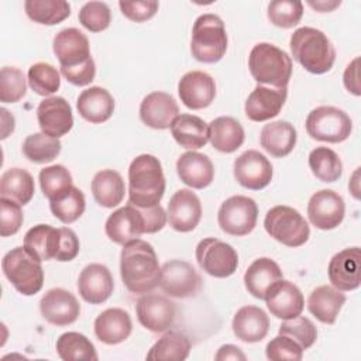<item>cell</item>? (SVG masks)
<instances>
[{
    "label": "cell",
    "mask_w": 361,
    "mask_h": 361,
    "mask_svg": "<svg viewBox=\"0 0 361 361\" xmlns=\"http://www.w3.org/2000/svg\"><path fill=\"white\" fill-rule=\"evenodd\" d=\"M120 275L124 286L133 293H148L159 286L161 267L154 247L140 238L123 245Z\"/></svg>",
    "instance_id": "1"
},
{
    "label": "cell",
    "mask_w": 361,
    "mask_h": 361,
    "mask_svg": "<svg viewBox=\"0 0 361 361\" xmlns=\"http://www.w3.org/2000/svg\"><path fill=\"white\" fill-rule=\"evenodd\" d=\"M166 182L159 159L151 154L135 157L128 168V203L135 207L159 204Z\"/></svg>",
    "instance_id": "2"
},
{
    "label": "cell",
    "mask_w": 361,
    "mask_h": 361,
    "mask_svg": "<svg viewBox=\"0 0 361 361\" xmlns=\"http://www.w3.org/2000/svg\"><path fill=\"white\" fill-rule=\"evenodd\" d=\"M293 59L307 72L322 75L329 72L336 61V49L327 35L313 27H300L289 41Z\"/></svg>",
    "instance_id": "3"
},
{
    "label": "cell",
    "mask_w": 361,
    "mask_h": 361,
    "mask_svg": "<svg viewBox=\"0 0 361 361\" xmlns=\"http://www.w3.org/2000/svg\"><path fill=\"white\" fill-rule=\"evenodd\" d=\"M250 73L258 85L286 87L292 76V59L269 42L255 44L248 56Z\"/></svg>",
    "instance_id": "4"
},
{
    "label": "cell",
    "mask_w": 361,
    "mask_h": 361,
    "mask_svg": "<svg viewBox=\"0 0 361 361\" xmlns=\"http://www.w3.org/2000/svg\"><path fill=\"white\" fill-rule=\"evenodd\" d=\"M227 32L223 20L217 14L206 13L196 18L192 28L190 52L203 63L219 62L227 51Z\"/></svg>",
    "instance_id": "5"
},
{
    "label": "cell",
    "mask_w": 361,
    "mask_h": 361,
    "mask_svg": "<svg viewBox=\"0 0 361 361\" xmlns=\"http://www.w3.org/2000/svg\"><path fill=\"white\" fill-rule=\"evenodd\" d=\"M41 259L32 255L24 245L10 250L1 261L6 278L17 292L24 296H32L42 289L44 269Z\"/></svg>",
    "instance_id": "6"
},
{
    "label": "cell",
    "mask_w": 361,
    "mask_h": 361,
    "mask_svg": "<svg viewBox=\"0 0 361 361\" xmlns=\"http://www.w3.org/2000/svg\"><path fill=\"white\" fill-rule=\"evenodd\" d=\"M265 231L286 247H300L310 235L306 219L293 207L278 204L271 207L264 219Z\"/></svg>",
    "instance_id": "7"
},
{
    "label": "cell",
    "mask_w": 361,
    "mask_h": 361,
    "mask_svg": "<svg viewBox=\"0 0 361 361\" xmlns=\"http://www.w3.org/2000/svg\"><path fill=\"white\" fill-rule=\"evenodd\" d=\"M306 131L317 141L337 144L345 141L353 131L350 116L334 106H319L306 117Z\"/></svg>",
    "instance_id": "8"
},
{
    "label": "cell",
    "mask_w": 361,
    "mask_h": 361,
    "mask_svg": "<svg viewBox=\"0 0 361 361\" xmlns=\"http://www.w3.org/2000/svg\"><path fill=\"white\" fill-rule=\"evenodd\" d=\"M258 219V206L254 199L243 195H235L226 199L217 213L220 228L230 235L243 237L250 234Z\"/></svg>",
    "instance_id": "9"
},
{
    "label": "cell",
    "mask_w": 361,
    "mask_h": 361,
    "mask_svg": "<svg viewBox=\"0 0 361 361\" xmlns=\"http://www.w3.org/2000/svg\"><path fill=\"white\" fill-rule=\"evenodd\" d=\"M199 267L214 278H227L237 271L238 254L227 243L209 237L199 241L195 251Z\"/></svg>",
    "instance_id": "10"
},
{
    "label": "cell",
    "mask_w": 361,
    "mask_h": 361,
    "mask_svg": "<svg viewBox=\"0 0 361 361\" xmlns=\"http://www.w3.org/2000/svg\"><path fill=\"white\" fill-rule=\"evenodd\" d=\"M159 288L172 298H193L202 289V278L189 262L171 259L161 267Z\"/></svg>",
    "instance_id": "11"
},
{
    "label": "cell",
    "mask_w": 361,
    "mask_h": 361,
    "mask_svg": "<svg viewBox=\"0 0 361 361\" xmlns=\"http://www.w3.org/2000/svg\"><path fill=\"white\" fill-rule=\"evenodd\" d=\"M135 313L142 327L152 333H164L175 322L176 305L166 296L148 292L138 298Z\"/></svg>",
    "instance_id": "12"
},
{
    "label": "cell",
    "mask_w": 361,
    "mask_h": 361,
    "mask_svg": "<svg viewBox=\"0 0 361 361\" xmlns=\"http://www.w3.org/2000/svg\"><path fill=\"white\" fill-rule=\"evenodd\" d=\"M234 178L245 189L261 190L272 180L274 169L269 159L257 149H248L235 158Z\"/></svg>",
    "instance_id": "13"
},
{
    "label": "cell",
    "mask_w": 361,
    "mask_h": 361,
    "mask_svg": "<svg viewBox=\"0 0 361 361\" xmlns=\"http://www.w3.org/2000/svg\"><path fill=\"white\" fill-rule=\"evenodd\" d=\"M345 214L343 197L331 190L322 189L313 193L307 203L309 221L319 230H333L341 224Z\"/></svg>",
    "instance_id": "14"
},
{
    "label": "cell",
    "mask_w": 361,
    "mask_h": 361,
    "mask_svg": "<svg viewBox=\"0 0 361 361\" xmlns=\"http://www.w3.org/2000/svg\"><path fill=\"white\" fill-rule=\"evenodd\" d=\"M327 274L331 285L341 290L350 292L361 283V251L358 247L344 248L334 254L329 262Z\"/></svg>",
    "instance_id": "15"
},
{
    "label": "cell",
    "mask_w": 361,
    "mask_h": 361,
    "mask_svg": "<svg viewBox=\"0 0 361 361\" xmlns=\"http://www.w3.org/2000/svg\"><path fill=\"white\" fill-rule=\"evenodd\" d=\"M39 310L48 323L68 326L78 320L80 305L72 292L63 288H52L41 298Z\"/></svg>",
    "instance_id": "16"
},
{
    "label": "cell",
    "mask_w": 361,
    "mask_h": 361,
    "mask_svg": "<svg viewBox=\"0 0 361 361\" xmlns=\"http://www.w3.org/2000/svg\"><path fill=\"white\" fill-rule=\"evenodd\" d=\"M37 120L41 133L59 138L73 127L72 107L61 96L45 97L37 107Z\"/></svg>",
    "instance_id": "17"
},
{
    "label": "cell",
    "mask_w": 361,
    "mask_h": 361,
    "mask_svg": "<svg viewBox=\"0 0 361 361\" xmlns=\"http://www.w3.org/2000/svg\"><path fill=\"white\" fill-rule=\"evenodd\" d=\"M166 217L169 226L179 233L195 230L202 219L200 199L190 189L176 190L169 199Z\"/></svg>",
    "instance_id": "18"
},
{
    "label": "cell",
    "mask_w": 361,
    "mask_h": 361,
    "mask_svg": "<svg viewBox=\"0 0 361 361\" xmlns=\"http://www.w3.org/2000/svg\"><path fill=\"white\" fill-rule=\"evenodd\" d=\"M54 54L56 55L61 69L76 68L92 59L87 37L78 28H63L52 42Z\"/></svg>",
    "instance_id": "19"
},
{
    "label": "cell",
    "mask_w": 361,
    "mask_h": 361,
    "mask_svg": "<svg viewBox=\"0 0 361 361\" xmlns=\"http://www.w3.org/2000/svg\"><path fill=\"white\" fill-rule=\"evenodd\" d=\"M288 97V87H271L257 85L245 100V116L255 123L276 117Z\"/></svg>",
    "instance_id": "20"
},
{
    "label": "cell",
    "mask_w": 361,
    "mask_h": 361,
    "mask_svg": "<svg viewBox=\"0 0 361 361\" xmlns=\"http://www.w3.org/2000/svg\"><path fill=\"white\" fill-rule=\"evenodd\" d=\"M106 235L116 244L124 245L145 233V221L140 207L127 204L113 212L106 220Z\"/></svg>",
    "instance_id": "21"
},
{
    "label": "cell",
    "mask_w": 361,
    "mask_h": 361,
    "mask_svg": "<svg viewBox=\"0 0 361 361\" xmlns=\"http://www.w3.org/2000/svg\"><path fill=\"white\" fill-rule=\"evenodd\" d=\"M178 93L188 109H206L216 97V82L203 71H190L180 78Z\"/></svg>",
    "instance_id": "22"
},
{
    "label": "cell",
    "mask_w": 361,
    "mask_h": 361,
    "mask_svg": "<svg viewBox=\"0 0 361 361\" xmlns=\"http://www.w3.org/2000/svg\"><path fill=\"white\" fill-rule=\"evenodd\" d=\"M114 289V281L110 269L103 264L86 265L78 278V290L82 299L90 305L106 302Z\"/></svg>",
    "instance_id": "23"
},
{
    "label": "cell",
    "mask_w": 361,
    "mask_h": 361,
    "mask_svg": "<svg viewBox=\"0 0 361 361\" xmlns=\"http://www.w3.org/2000/svg\"><path fill=\"white\" fill-rule=\"evenodd\" d=\"M178 116L179 107L176 100L165 92H152L147 94L140 104L141 121L155 130L169 128Z\"/></svg>",
    "instance_id": "24"
},
{
    "label": "cell",
    "mask_w": 361,
    "mask_h": 361,
    "mask_svg": "<svg viewBox=\"0 0 361 361\" xmlns=\"http://www.w3.org/2000/svg\"><path fill=\"white\" fill-rule=\"evenodd\" d=\"M267 307L272 316L288 320L299 316L305 307V299L300 289L290 281L281 279L267 293Z\"/></svg>",
    "instance_id": "25"
},
{
    "label": "cell",
    "mask_w": 361,
    "mask_h": 361,
    "mask_svg": "<svg viewBox=\"0 0 361 361\" xmlns=\"http://www.w3.org/2000/svg\"><path fill=\"white\" fill-rule=\"evenodd\" d=\"M176 172L179 179L193 189H204L214 179L213 162L196 151H188L178 158Z\"/></svg>",
    "instance_id": "26"
},
{
    "label": "cell",
    "mask_w": 361,
    "mask_h": 361,
    "mask_svg": "<svg viewBox=\"0 0 361 361\" xmlns=\"http://www.w3.org/2000/svg\"><path fill=\"white\" fill-rule=\"evenodd\" d=\"M133 330V322L124 309L110 307L103 310L94 320L96 337L109 345L126 341Z\"/></svg>",
    "instance_id": "27"
},
{
    "label": "cell",
    "mask_w": 361,
    "mask_h": 361,
    "mask_svg": "<svg viewBox=\"0 0 361 361\" xmlns=\"http://www.w3.org/2000/svg\"><path fill=\"white\" fill-rule=\"evenodd\" d=\"M233 333L244 343H258L269 331V317L258 306H243L233 317Z\"/></svg>",
    "instance_id": "28"
},
{
    "label": "cell",
    "mask_w": 361,
    "mask_h": 361,
    "mask_svg": "<svg viewBox=\"0 0 361 361\" xmlns=\"http://www.w3.org/2000/svg\"><path fill=\"white\" fill-rule=\"evenodd\" d=\"M78 113L92 124L107 121L114 111V99L109 90L100 86L85 89L76 102Z\"/></svg>",
    "instance_id": "29"
},
{
    "label": "cell",
    "mask_w": 361,
    "mask_h": 361,
    "mask_svg": "<svg viewBox=\"0 0 361 361\" xmlns=\"http://www.w3.org/2000/svg\"><path fill=\"white\" fill-rule=\"evenodd\" d=\"M283 279L279 265L267 257L255 259L244 274V285L248 293L257 299H265L268 290Z\"/></svg>",
    "instance_id": "30"
},
{
    "label": "cell",
    "mask_w": 361,
    "mask_h": 361,
    "mask_svg": "<svg viewBox=\"0 0 361 361\" xmlns=\"http://www.w3.org/2000/svg\"><path fill=\"white\" fill-rule=\"evenodd\" d=\"M298 134L295 127L285 120H276L265 124L259 134L261 147L275 158L289 155L296 145Z\"/></svg>",
    "instance_id": "31"
},
{
    "label": "cell",
    "mask_w": 361,
    "mask_h": 361,
    "mask_svg": "<svg viewBox=\"0 0 361 361\" xmlns=\"http://www.w3.org/2000/svg\"><path fill=\"white\" fill-rule=\"evenodd\" d=\"M345 303V295L330 285H322L312 290L307 299L309 312L322 323L333 324Z\"/></svg>",
    "instance_id": "32"
},
{
    "label": "cell",
    "mask_w": 361,
    "mask_h": 361,
    "mask_svg": "<svg viewBox=\"0 0 361 361\" xmlns=\"http://www.w3.org/2000/svg\"><path fill=\"white\" fill-rule=\"evenodd\" d=\"M169 128L175 141L186 149H199L209 141L207 123L193 114H179Z\"/></svg>",
    "instance_id": "33"
},
{
    "label": "cell",
    "mask_w": 361,
    "mask_h": 361,
    "mask_svg": "<svg viewBox=\"0 0 361 361\" xmlns=\"http://www.w3.org/2000/svg\"><path fill=\"white\" fill-rule=\"evenodd\" d=\"M245 134L243 126L230 116L214 118L209 124V140L214 149L226 154L237 151L244 142Z\"/></svg>",
    "instance_id": "34"
},
{
    "label": "cell",
    "mask_w": 361,
    "mask_h": 361,
    "mask_svg": "<svg viewBox=\"0 0 361 361\" xmlns=\"http://www.w3.org/2000/svg\"><path fill=\"white\" fill-rule=\"evenodd\" d=\"M92 195L97 204L111 209L118 206L126 193L121 175L114 169H102L92 179Z\"/></svg>",
    "instance_id": "35"
},
{
    "label": "cell",
    "mask_w": 361,
    "mask_h": 361,
    "mask_svg": "<svg viewBox=\"0 0 361 361\" xmlns=\"http://www.w3.org/2000/svg\"><path fill=\"white\" fill-rule=\"evenodd\" d=\"M35 192L32 175L23 168H10L0 178V197L13 200L20 206L27 204Z\"/></svg>",
    "instance_id": "36"
},
{
    "label": "cell",
    "mask_w": 361,
    "mask_h": 361,
    "mask_svg": "<svg viewBox=\"0 0 361 361\" xmlns=\"http://www.w3.org/2000/svg\"><path fill=\"white\" fill-rule=\"evenodd\" d=\"M61 231L49 224H37L24 235V247L41 261L55 259L59 250Z\"/></svg>",
    "instance_id": "37"
},
{
    "label": "cell",
    "mask_w": 361,
    "mask_h": 361,
    "mask_svg": "<svg viewBox=\"0 0 361 361\" xmlns=\"http://www.w3.org/2000/svg\"><path fill=\"white\" fill-rule=\"evenodd\" d=\"M190 341L188 336L178 330H168L149 348L147 360L158 361H183L189 357Z\"/></svg>",
    "instance_id": "38"
},
{
    "label": "cell",
    "mask_w": 361,
    "mask_h": 361,
    "mask_svg": "<svg viewBox=\"0 0 361 361\" xmlns=\"http://www.w3.org/2000/svg\"><path fill=\"white\" fill-rule=\"evenodd\" d=\"M56 353L63 361H96L97 353L93 343L82 333L68 331L56 340Z\"/></svg>",
    "instance_id": "39"
},
{
    "label": "cell",
    "mask_w": 361,
    "mask_h": 361,
    "mask_svg": "<svg viewBox=\"0 0 361 361\" xmlns=\"http://www.w3.org/2000/svg\"><path fill=\"white\" fill-rule=\"evenodd\" d=\"M30 20L42 25H55L71 16V6L65 0H27L24 3Z\"/></svg>",
    "instance_id": "40"
},
{
    "label": "cell",
    "mask_w": 361,
    "mask_h": 361,
    "mask_svg": "<svg viewBox=\"0 0 361 361\" xmlns=\"http://www.w3.org/2000/svg\"><path fill=\"white\" fill-rule=\"evenodd\" d=\"M309 168L322 182L331 183L340 179L343 162L336 151L329 147H316L309 154Z\"/></svg>",
    "instance_id": "41"
},
{
    "label": "cell",
    "mask_w": 361,
    "mask_h": 361,
    "mask_svg": "<svg viewBox=\"0 0 361 361\" xmlns=\"http://www.w3.org/2000/svg\"><path fill=\"white\" fill-rule=\"evenodd\" d=\"M42 195L49 200L55 202L62 199L73 188L71 172L63 165H51L39 171L38 175Z\"/></svg>",
    "instance_id": "42"
},
{
    "label": "cell",
    "mask_w": 361,
    "mask_h": 361,
    "mask_svg": "<svg viewBox=\"0 0 361 361\" xmlns=\"http://www.w3.org/2000/svg\"><path fill=\"white\" fill-rule=\"evenodd\" d=\"M62 144L59 138L47 135L44 133L30 134L23 142L24 157L34 164L52 162L61 152Z\"/></svg>",
    "instance_id": "43"
},
{
    "label": "cell",
    "mask_w": 361,
    "mask_h": 361,
    "mask_svg": "<svg viewBox=\"0 0 361 361\" xmlns=\"http://www.w3.org/2000/svg\"><path fill=\"white\" fill-rule=\"evenodd\" d=\"M27 80L30 87L39 96H51L61 86V76L56 68L47 62H37L28 68Z\"/></svg>",
    "instance_id": "44"
},
{
    "label": "cell",
    "mask_w": 361,
    "mask_h": 361,
    "mask_svg": "<svg viewBox=\"0 0 361 361\" xmlns=\"http://www.w3.org/2000/svg\"><path fill=\"white\" fill-rule=\"evenodd\" d=\"M52 214L62 223L71 224L76 221L86 209V199L83 192L73 186L68 195L55 202H49Z\"/></svg>",
    "instance_id": "45"
},
{
    "label": "cell",
    "mask_w": 361,
    "mask_h": 361,
    "mask_svg": "<svg viewBox=\"0 0 361 361\" xmlns=\"http://www.w3.org/2000/svg\"><path fill=\"white\" fill-rule=\"evenodd\" d=\"M268 18L279 28H292L303 16V4L298 0H275L268 4Z\"/></svg>",
    "instance_id": "46"
},
{
    "label": "cell",
    "mask_w": 361,
    "mask_h": 361,
    "mask_svg": "<svg viewBox=\"0 0 361 361\" xmlns=\"http://www.w3.org/2000/svg\"><path fill=\"white\" fill-rule=\"evenodd\" d=\"M279 334L292 338L303 350L310 348L317 338V329L313 322L305 316H296L282 322L279 326Z\"/></svg>",
    "instance_id": "47"
},
{
    "label": "cell",
    "mask_w": 361,
    "mask_h": 361,
    "mask_svg": "<svg viewBox=\"0 0 361 361\" xmlns=\"http://www.w3.org/2000/svg\"><path fill=\"white\" fill-rule=\"evenodd\" d=\"M21 69L4 66L0 73V102L17 103L27 93V82Z\"/></svg>",
    "instance_id": "48"
},
{
    "label": "cell",
    "mask_w": 361,
    "mask_h": 361,
    "mask_svg": "<svg viewBox=\"0 0 361 361\" xmlns=\"http://www.w3.org/2000/svg\"><path fill=\"white\" fill-rule=\"evenodd\" d=\"M79 23L90 32L104 31L111 23V11L103 1H87L79 10Z\"/></svg>",
    "instance_id": "49"
},
{
    "label": "cell",
    "mask_w": 361,
    "mask_h": 361,
    "mask_svg": "<svg viewBox=\"0 0 361 361\" xmlns=\"http://www.w3.org/2000/svg\"><path fill=\"white\" fill-rule=\"evenodd\" d=\"M265 354L267 358L272 361H299L303 357V348L292 338L278 334L267 344Z\"/></svg>",
    "instance_id": "50"
},
{
    "label": "cell",
    "mask_w": 361,
    "mask_h": 361,
    "mask_svg": "<svg viewBox=\"0 0 361 361\" xmlns=\"http://www.w3.org/2000/svg\"><path fill=\"white\" fill-rule=\"evenodd\" d=\"M24 216L21 206L13 200L0 197V234L1 237L14 235L23 226Z\"/></svg>",
    "instance_id": "51"
},
{
    "label": "cell",
    "mask_w": 361,
    "mask_h": 361,
    "mask_svg": "<svg viewBox=\"0 0 361 361\" xmlns=\"http://www.w3.org/2000/svg\"><path fill=\"white\" fill-rule=\"evenodd\" d=\"M118 7L128 20L144 23L152 18L159 7L158 1H118Z\"/></svg>",
    "instance_id": "52"
},
{
    "label": "cell",
    "mask_w": 361,
    "mask_h": 361,
    "mask_svg": "<svg viewBox=\"0 0 361 361\" xmlns=\"http://www.w3.org/2000/svg\"><path fill=\"white\" fill-rule=\"evenodd\" d=\"M61 243L55 259L59 262H68L76 258L80 250V243L76 233L69 227H61Z\"/></svg>",
    "instance_id": "53"
},
{
    "label": "cell",
    "mask_w": 361,
    "mask_h": 361,
    "mask_svg": "<svg viewBox=\"0 0 361 361\" xmlns=\"http://www.w3.org/2000/svg\"><path fill=\"white\" fill-rule=\"evenodd\" d=\"M61 73L65 76V79L69 83H72L75 86H86V85H89L94 79L96 65H94V61L92 58L86 63L79 65L76 68H69V69L62 68Z\"/></svg>",
    "instance_id": "54"
},
{
    "label": "cell",
    "mask_w": 361,
    "mask_h": 361,
    "mask_svg": "<svg viewBox=\"0 0 361 361\" xmlns=\"http://www.w3.org/2000/svg\"><path fill=\"white\" fill-rule=\"evenodd\" d=\"M141 209V207H140ZM144 221H145V233L147 234H154L159 230L164 228V226L168 221L166 213L161 204H155L151 207H144L141 209Z\"/></svg>",
    "instance_id": "55"
},
{
    "label": "cell",
    "mask_w": 361,
    "mask_h": 361,
    "mask_svg": "<svg viewBox=\"0 0 361 361\" xmlns=\"http://www.w3.org/2000/svg\"><path fill=\"white\" fill-rule=\"evenodd\" d=\"M358 62L360 58H354L345 68L343 75V83L345 89L353 93L354 96H360V82H358Z\"/></svg>",
    "instance_id": "56"
},
{
    "label": "cell",
    "mask_w": 361,
    "mask_h": 361,
    "mask_svg": "<svg viewBox=\"0 0 361 361\" xmlns=\"http://www.w3.org/2000/svg\"><path fill=\"white\" fill-rule=\"evenodd\" d=\"M214 358L217 361H226V360H241L244 361L247 357L245 354L241 351V348H238L237 345L233 344H224L219 348L217 354L214 355Z\"/></svg>",
    "instance_id": "57"
},
{
    "label": "cell",
    "mask_w": 361,
    "mask_h": 361,
    "mask_svg": "<svg viewBox=\"0 0 361 361\" xmlns=\"http://www.w3.org/2000/svg\"><path fill=\"white\" fill-rule=\"evenodd\" d=\"M0 111H1V121H3V126H1V140H4L14 130V117L4 107Z\"/></svg>",
    "instance_id": "58"
},
{
    "label": "cell",
    "mask_w": 361,
    "mask_h": 361,
    "mask_svg": "<svg viewBox=\"0 0 361 361\" xmlns=\"http://www.w3.org/2000/svg\"><path fill=\"white\" fill-rule=\"evenodd\" d=\"M310 7H313L314 10H317L319 13H327V11H331V10H334L336 7H338L340 4H341V1L338 0V1H309L307 3Z\"/></svg>",
    "instance_id": "59"
}]
</instances>
